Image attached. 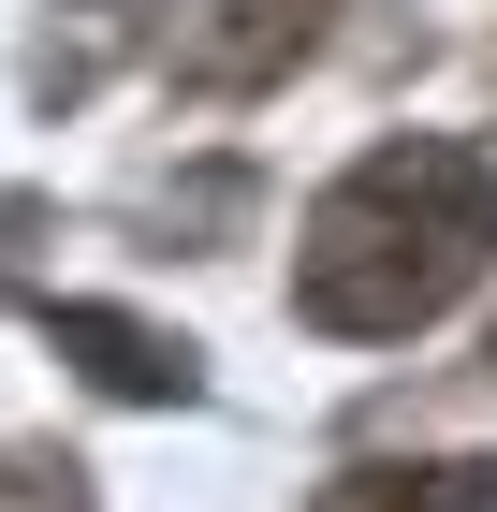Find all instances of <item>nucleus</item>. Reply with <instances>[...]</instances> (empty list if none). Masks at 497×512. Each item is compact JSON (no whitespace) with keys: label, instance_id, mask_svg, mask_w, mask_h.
I'll return each mask as SVG.
<instances>
[{"label":"nucleus","instance_id":"4","mask_svg":"<svg viewBox=\"0 0 497 512\" xmlns=\"http://www.w3.org/2000/svg\"><path fill=\"white\" fill-rule=\"evenodd\" d=\"M337 512H497V454H424V469H351Z\"/></svg>","mask_w":497,"mask_h":512},{"label":"nucleus","instance_id":"2","mask_svg":"<svg viewBox=\"0 0 497 512\" xmlns=\"http://www.w3.org/2000/svg\"><path fill=\"white\" fill-rule=\"evenodd\" d=\"M322 0H176V74L191 88H264L307 59Z\"/></svg>","mask_w":497,"mask_h":512},{"label":"nucleus","instance_id":"1","mask_svg":"<svg viewBox=\"0 0 497 512\" xmlns=\"http://www.w3.org/2000/svg\"><path fill=\"white\" fill-rule=\"evenodd\" d=\"M483 264H497V161L468 132H381L337 191L307 205L293 322L381 352V337H424Z\"/></svg>","mask_w":497,"mask_h":512},{"label":"nucleus","instance_id":"6","mask_svg":"<svg viewBox=\"0 0 497 512\" xmlns=\"http://www.w3.org/2000/svg\"><path fill=\"white\" fill-rule=\"evenodd\" d=\"M0 235H15V205H0Z\"/></svg>","mask_w":497,"mask_h":512},{"label":"nucleus","instance_id":"5","mask_svg":"<svg viewBox=\"0 0 497 512\" xmlns=\"http://www.w3.org/2000/svg\"><path fill=\"white\" fill-rule=\"evenodd\" d=\"M0 512H88V469H30V483H15Z\"/></svg>","mask_w":497,"mask_h":512},{"label":"nucleus","instance_id":"3","mask_svg":"<svg viewBox=\"0 0 497 512\" xmlns=\"http://www.w3.org/2000/svg\"><path fill=\"white\" fill-rule=\"evenodd\" d=\"M44 337L88 366L103 395H132V410H161V395H191V337H161V322L132 308H88V293H44Z\"/></svg>","mask_w":497,"mask_h":512}]
</instances>
